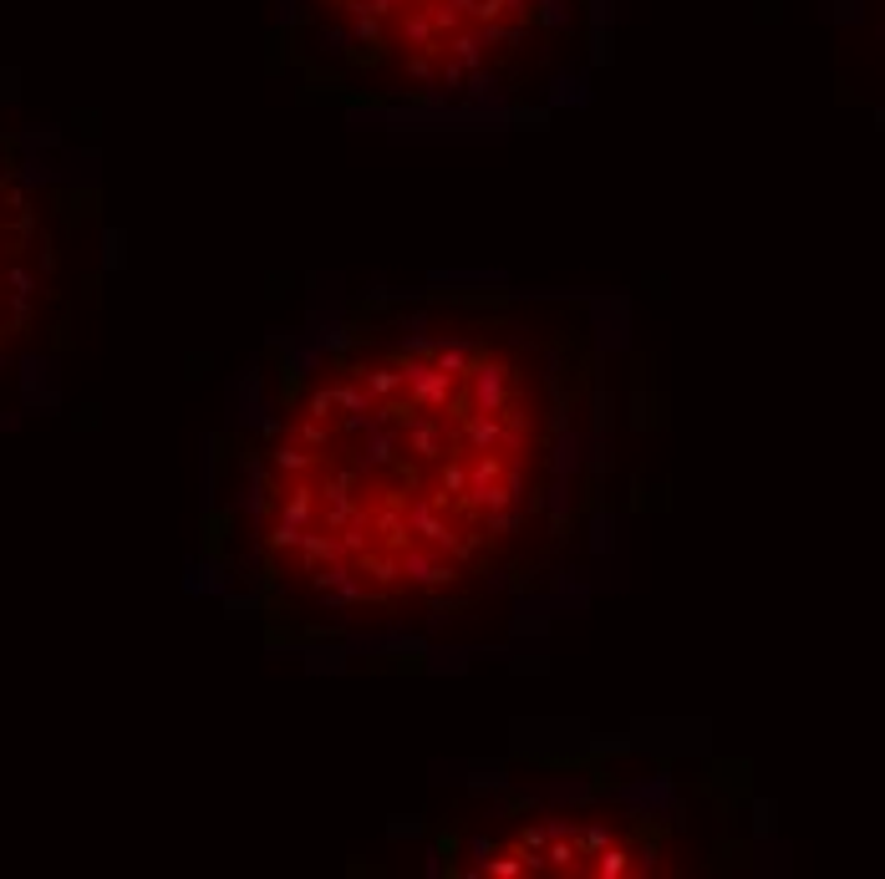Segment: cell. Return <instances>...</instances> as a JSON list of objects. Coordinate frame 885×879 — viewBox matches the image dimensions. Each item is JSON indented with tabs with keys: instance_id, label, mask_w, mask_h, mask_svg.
Listing matches in <instances>:
<instances>
[{
	"instance_id": "cell-1",
	"label": "cell",
	"mask_w": 885,
	"mask_h": 879,
	"mask_svg": "<svg viewBox=\"0 0 885 879\" xmlns=\"http://www.w3.org/2000/svg\"><path fill=\"white\" fill-rule=\"evenodd\" d=\"M605 458L586 306L494 285L356 295L266 346L209 555L275 641L433 636L570 570Z\"/></svg>"
},
{
	"instance_id": "cell-2",
	"label": "cell",
	"mask_w": 885,
	"mask_h": 879,
	"mask_svg": "<svg viewBox=\"0 0 885 879\" xmlns=\"http://www.w3.org/2000/svg\"><path fill=\"white\" fill-rule=\"evenodd\" d=\"M611 0H275V72L402 122H530L601 67Z\"/></svg>"
},
{
	"instance_id": "cell-3",
	"label": "cell",
	"mask_w": 885,
	"mask_h": 879,
	"mask_svg": "<svg viewBox=\"0 0 885 879\" xmlns=\"http://www.w3.org/2000/svg\"><path fill=\"white\" fill-rule=\"evenodd\" d=\"M442 875H672L687 869L682 813L641 798H530L438 834Z\"/></svg>"
}]
</instances>
